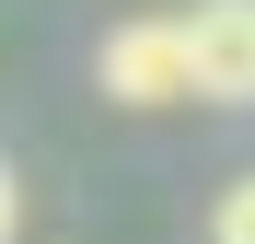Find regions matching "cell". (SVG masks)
<instances>
[{"instance_id": "1", "label": "cell", "mask_w": 255, "mask_h": 244, "mask_svg": "<svg viewBox=\"0 0 255 244\" xmlns=\"http://www.w3.org/2000/svg\"><path fill=\"white\" fill-rule=\"evenodd\" d=\"M93 81H105L116 105H139V116H162V105H197L186 12H139V23H116L105 47H93Z\"/></svg>"}, {"instance_id": "3", "label": "cell", "mask_w": 255, "mask_h": 244, "mask_svg": "<svg viewBox=\"0 0 255 244\" xmlns=\"http://www.w3.org/2000/svg\"><path fill=\"white\" fill-rule=\"evenodd\" d=\"M209 244H255V163H244L221 198H209Z\"/></svg>"}, {"instance_id": "2", "label": "cell", "mask_w": 255, "mask_h": 244, "mask_svg": "<svg viewBox=\"0 0 255 244\" xmlns=\"http://www.w3.org/2000/svg\"><path fill=\"white\" fill-rule=\"evenodd\" d=\"M186 58H197V105H255V0H197Z\"/></svg>"}, {"instance_id": "4", "label": "cell", "mask_w": 255, "mask_h": 244, "mask_svg": "<svg viewBox=\"0 0 255 244\" xmlns=\"http://www.w3.org/2000/svg\"><path fill=\"white\" fill-rule=\"evenodd\" d=\"M12 233H23V175L0 163V244H12Z\"/></svg>"}]
</instances>
